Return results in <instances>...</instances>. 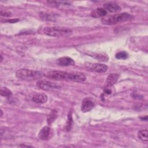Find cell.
Segmentation results:
<instances>
[{"label":"cell","instance_id":"4fadbf2b","mask_svg":"<svg viewBox=\"0 0 148 148\" xmlns=\"http://www.w3.org/2000/svg\"><path fill=\"white\" fill-rule=\"evenodd\" d=\"M86 76L81 73H71V81L75 82H83L86 80Z\"/></svg>","mask_w":148,"mask_h":148},{"label":"cell","instance_id":"d6986e66","mask_svg":"<svg viewBox=\"0 0 148 148\" xmlns=\"http://www.w3.org/2000/svg\"><path fill=\"white\" fill-rule=\"evenodd\" d=\"M0 93L2 96L6 97H9L12 95V92L6 87L1 88Z\"/></svg>","mask_w":148,"mask_h":148},{"label":"cell","instance_id":"2e32d148","mask_svg":"<svg viewBox=\"0 0 148 148\" xmlns=\"http://www.w3.org/2000/svg\"><path fill=\"white\" fill-rule=\"evenodd\" d=\"M58 113L57 110H53L47 116V123L49 124H51L57 119Z\"/></svg>","mask_w":148,"mask_h":148},{"label":"cell","instance_id":"7a4b0ae2","mask_svg":"<svg viewBox=\"0 0 148 148\" xmlns=\"http://www.w3.org/2000/svg\"><path fill=\"white\" fill-rule=\"evenodd\" d=\"M133 18V16L128 13H121L108 16L101 19V22L103 24L113 25L119 23L131 20Z\"/></svg>","mask_w":148,"mask_h":148},{"label":"cell","instance_id":"e0dca14e","mask_svg":"<svg viewBox=\"0 0 148 148\" xmlns=\"http://www.w3.org/2000/svg\"><path fill=\"white\" fill-rule=\"evenodd\" d=\"M147 134H148V132L147 130H140L139 131V132H138V137L142 141H145V142H147L148 140L147 138Z\"/></svg>","mask_w":148,"mask_h":148},{"label":"cell","instance_id":"8fae6325","mask_svg":"<svg viewBox=\"0 0 148 148\" xmlns=\"http://www.w3.org/2000/svg\"><path fill=\"white\" fill-rule=\"evenodd\" d=\"M106 14L107 12L105 9L99 8L92 11L91 13V16L94 18H99L106 16Z\"/></svg>","mask_w":148,"mask_h":148},{"label":"cell","instance_id":"8992f818","mask_svg":"<svg viewBox=\"0 0 148 148\" xmlns=\"http://www.w3.org/2000/svg\"><path fill=\"white\" fill-rule=\"evenodd\" d=\"M86 67L87 69L98 73H104L108 70V66L103 64L98 63H87Z\"/></svg>","mask_w":148,"mask_h":148},{"label":"cell","instance_id":"277c9868","mask_svg":"<svg viewBox=\"0 0 148 148\" xmlns=\"http://www.w3.org/2000/svg\"><path fill=\"white\" fill-rule=\"evenodd\" d=\"M71 73L60 71H50L46 74L47 77L54 80H70Z\"/></svg>","mask_w":148,"mask_h":148},{"label":"cell","instance_id":"6da1fadb","mask_svg":"<svg viewBox=\"0 0 148 148\" xmlns=\"http://www.w3.org/2000/svg\"><path fill=\"white\" fill-rule=\"evenodd\" d=\"M44 75L41 71L29 69H20L16 72V76L17 78L27 81L38 80L42 78Z\"/></svg>","mask_w":148,"mask_h":148},{"label":"cell","instance_id":"7402d4cb","mask_svg":"<svg viewBox=\"0 0 148 148\" xmlns=\"http://www.w3.org/2000/svg\"><path fill=\"white\" fill-rule=\"evenodd\" d=\"M105 92H106V93H107V94H110L111 93V91L110 90H108V89L105 90Z\"/></svg>","mask_w":148,"mask_h":148},{"label":"cell","instance_id":"7c38bea8","mask_svg":"<svg viewBox=\"0 0 148 148\" xmlns=\"http://www.w3.org/2000/svg\"><path fill=\"white\" fill-rule=\"evenodd\" d=\"M32 99L35 103H43L47 101V97L44 94H37L33 96Z\"/></svg>","mask_w":148,"mask_h":148},{"label":"cell","instance_id":"3957f363","mask_svg":"<svg viewBox=\"0 0 148 148\" xmlns=\"http://www.w3.org/2000/svg\"><path fill=\"white\" fill-rule=\"evenodd\" d=\"M43 32L45 34L54 37L67 36L72 34L71 29L64 27H47L44 28Z\"/></svg>","mask_w":148,"mask_h":148},{"label":"cell","instance_id":"5bb4252c","mask_svg":"<svg viewBox=\"0 0 148 148\" xmlns=\"http://www.w3.org/2000/svg\"><path fill=\"white\" fill-rule=\"evenodd\" d=\"M119 75L117 73H112V74H110L107 79H106V85L108 86H113V84H114L118 79H119Z\"/></svg>","mask_w":148,"mask_h":148},{"label":"cell","instance_id":"5b68a950","mask_svg":"<svg viewBox=\"0 0 148 148\" xmlns=\"http://www.w3.org/2000/svg\"><path fill=\"white\" fill-rule=\"evenodd\" d=\"M36 86L39 88L46 91L54 90L61 88V86L58 84L45 80H38L36 82Z\"/></svg>","mask_w":148,"mask_h":148},{"label":"cell","instance_id":"44dd1931","mask_svg":"<svg viewBox=\"0 0 148 148\" xmlns=\"http://www.w3.org/2000/svg\"><path fill=\"white\" fill-rule=\"evenodd\" d=\"M1 15L2 16H5V17H9L12 16V13L9 12H3L2 10L1 11Z\"/></svg>","mask_w":148,"mask_h":148},{"label":"cell","instance_id":"ffe728a7","mask_svg":"<svg viewBox=\"0 0 148 148\" xmlns=\"http://www.w3.org/2000/svg\"><path fill=\"white\" fill-rule=\"evenodd\" d=\"M115 57L117 59H127L128 57V53L125 51H120L116 53L115 55Z\"/></svg>","mask_w":148,"mask_h":148},{"label":"cell","instance_id":"30bf717a","mask_svg":"<svg viewBox=\"0 0 148 148\" xmlns=\"http://www.w3.org/2000/svg\"><path fill=\"white\" fill-rule=\"evenodd\" d=\"M57 64L63 66H67L75 65L74 60L69 57H62L59 58L57 61Z\"/></svg>","mask_w":148,"mask_h":148},{"label":"cell","instance_id":"ac0fdd59","mask_svg":"<svg viewBox=\"0 0 148 148\" xmlns=\"http://www.w3.org/2000/svg\"><path fill=\"white\" fill-rule=\"evenodd\" d=\"M72 123H73V120H72V113H71V112H70V113H69L68 116L66 125L65 127V129L67 131H69L71 130V129L72 128Z\"/></svg>","mask_w":148,"mask_h":148},{"label":"cell","instance_id":"52a82bcc","mask_svg":"<svg viewBox=\"0 0 148 148\" xmlns=\"http://www.w3.org/2000/svg\"><path fill=\"white\" fill-rule=\"evenodd\" d=\"M95 106V101L92 98L87 97L83 99L82 106H81V110L83 112H87L91 110Z\"/></svg>","mask_w":148,"mask_h":148},{"label":"cell","instance_id":"9c48e42d","mask_svg":"<svg viewBox=\"0 0 148 148\" xmlns=\"http://www.w3.org/2000/svg\"><path fill=\"white\" fill-rule=\"evenodd\" d=\"M104 9L106 12L114 13L117 12L121 10V8L120 6L115 2H107L103 5Z\"/></svg>","mask_w":148,"mask_h":148},{"label":"cell","instance_id":"ba28073f","mask_svg":"<svg viewBox=\"0 0 148 148\" xmlns=\"http://www.w3.org/2000/svg\"><path fill=\"white\" fill-rule=\"evenodd\" d=\"M52 135L53 133L51 131V129L47 126H45L40 130L38 136L40 140H45L51 138Z\"/></svg>","mask_w":148,"mask_h":148},{"label":"cell","instance_id":"9a60e30c","mask_svg":"<svg viewBox=\"0 0 148 148\" xmlns=\"http://www.w3.org/2000/svg\"><path fill=\"white\" fill-rule=\"evenodd\" d=\"M39 16L41 19L45 21H53L56 20L55 15L51 13H48L46 12H40Z\"/></svg>","mask_w":148,"mask_h":148}]
</instances>
